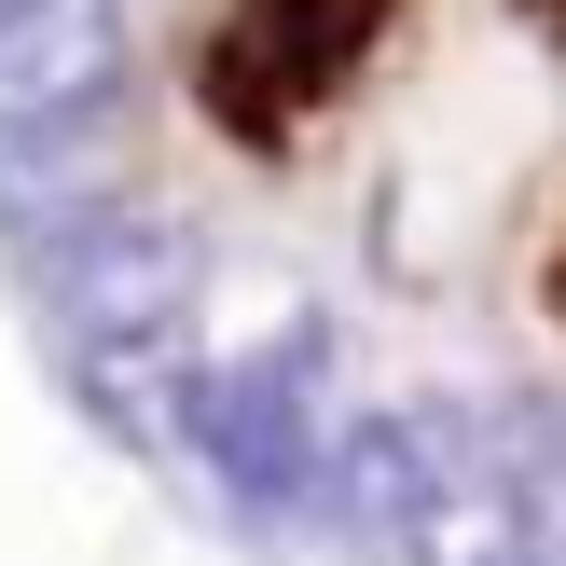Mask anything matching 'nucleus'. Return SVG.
Wrapping results in <instances>:
<instances>
[{"label":"nucleus","instance_id":"1a4fd4ad","mask_svg":"<svg viewBox=\"0 0 566 566\" xmlns=\"http://www.w3.org/2000/svg\"><path fill=\"white\" fill-rule=\"evenodd\" d=\"M0 14H14V0H0Z\"/></svg>","mask_w":566,"mask_h":566},{"label":"nucleus","instance_id":"6e6552de","mask_svg":"<svg viewBox=\"0 0 566 566\" xmlns=\"http://www.w3.org/2000/svg\"><path fill=\"white\" fill-rule=\"evenodd\" d=\"M512 14H525V28H539V42L566 55V0H512Z\"/></svg>","mask_w":566,"mask_h":566},{"label":"nucleus","instance_id":"423d86ee","mask_svg":"<svg viewBox=\"0 0 566 566\" xmlns=\"http://www.w3.org/2000/svg\"><path fill=\"white\" fill-rule=\"evenodd\" d=\"M401 566H553V539H539V512L512 484H442V512L415 525Z\"/></svg>","mask_w":566,"mask_h":566},{"label":"nucleus","instance_id":"39448f33","mask_svg":"<svg viewBox=\"0 0 566 566\" xmlns=\"http://www.w3.org/2000/svg\"><path fill=\"white\" fill-rule=\"evenodd\" d=\"M83 401L111 415L125 442H193V401H208V359L193 332H138V346H70Z\"/></svg>","mask_w":566,"mask_h":566},{"label":"nucleus","instance_id":"f03ea898","mask_svg":"<svg viewBox=\"0 0 566 566\" xmlns=\"http://www.w3.org/2000/svg\"><path fill=\"white\" fill-rule=\"evenodd\" d=\"M193 457L235 497L249 525H304L332 497V415H318V332H276V346L208 359V401H193Z\"/></svg>","mask_w":566,"mask_h":566},{"label":"nucleus","instance_id":"0eeeda50","mask_svg":"<svg viewBox=\"0 0 566 566\" xmlns=\"http://www.w3.org/2000/svg\"><path fill=\"white\" fill-rule=\"evenodd\" d=\"M525 304H539V318L566 332V193L539 208V235H525Z\"/></svg>","mask_w":566,"mask_h":566},{"label":"nucleus","instance_id":"20e7f679","mask_svg":"<svg viewBox=\"0 0 566 566\" xmlns=\"http://www.w3.org/2000/svg\"><path fill=\"white\" fill-rule=\"evenodd\" d=\"M138 83L125 0H14L0 14V138H83Z\"/></svg>","mask_w":566,"mask_h":566},{"label":"nucleus","instance_id":"7ed1b4c3","mask_svg":"<svg viewBox=\"0 0 566 566\" xmlns=\"http://www.w3.org/2000/svg\"><path fill=\"white\" fill-rule=\"evenodd\" d=\"M193 276H208V249L166 208H97V221H70V235H42V304H55L70 346L193 332Z\"/></svg>","mask_w":566,"mask_h":566},{"label":"nucleus","instance_id":"f257e3e1","mask_svg":"<svg viewBox=\"0 0 566 566\" xmlns=\"http://www.w3.org/2000/svg\"><path fill=\"white\" fill-rule=\"evenodd\" d=\"M415 0H208L180 42V83H193V125L249 166H304L359 97L374 70L401 55Z\"/></svg>","mask_w":566,"mask_h":566}]
</instances>
